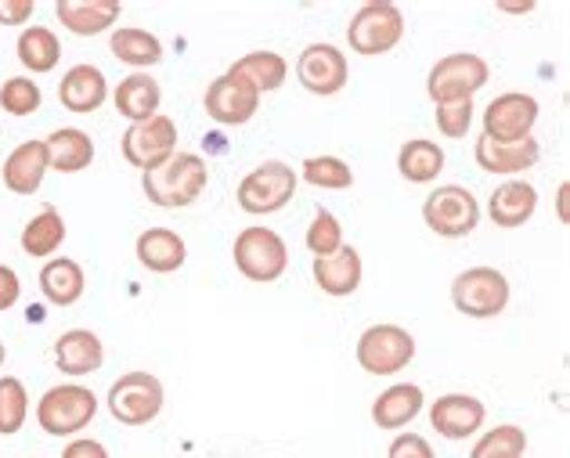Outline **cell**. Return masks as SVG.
<instances>
[{
  "label": "cell",
  "mask_w": 570,
  "mask_h": 458,
  "mask_svg": "<svg viewBox=\"0 0 570 458\" xmlns=\"http://www.w3.org/2000/svg\"><path fill=\"white\" fill-rule=\"evenodd\" d=\"M235 271L253 286H272L289 271V246L275 228H243L232 246Z\"/></svg>",
  "instance_id": "obj_5"
},
{
  "label": "cell",
  "mask_w": 570,
  "mask_h": 458,
  "mask_svg": "<svg viewBox=\"0 0 570 458\" xmlns=\"http://www.w3.org/2000/svg\"><path fill=\"white\" fill-rule=\"evenodd\" d=\"M523 455H528V434L513 422L484 430L470 448V458H523Z\"/></svg>",
  "instance_id": "obj_34"
},
{
  "label": "cell",
  "mask_w": 570,
  "mask_h": 458,
  "mask_svg": "<svg viewBox=\"0 0 570 458\" xmlns=\"http://www.w3.org/2000/svg\"><path fill=\"white\" fill-rule=\"evenodd\" d=\"M404 40V11L394 0H368L347 22V43L354 54L380 58Z\"/></svg>",
  "instance_id": "obj_8"
},
{
  "label": "cell",
  "mask_w": 570,
  "mask_h": 458,
  "mask_svg": "<svg viewBox=\"0 0 570 458\" xmlns=\"http://www.w3.org/2000/svg\"><path fill=\"white\" fill-rule=\"evenodd\" d=\"M423 225L438 239H466L480 225V202L462 185H438L423 199Z\"/></svg>",
  "instance_id": "obj_11"
},
{
  "label": "cell",
  "mask_w": 570,
  "mask_h": 458,
  "mask_svg": "<svg viewBox=\"0 0 570 458\" xmlns=\"http://www.w3.org/2000/svg\"><path fill=\"white\" fill-rule=\"evenodd\" d=\"M473 159L476 167L484 173H494V177H523L528 170L538 167V159H542V145L534 138L528 141H517V145H491L484 138H476L473 145Z\"/></svg>",
  "instance_id": "obj_22"
},
{
  "label": "cell",
  "mask_w": 570,
  "mask_h": 458,
  "mask_svg": "<svg viewBox=\"0 0 570 458\" xmlns=\"http://www.w3.org/2000/svg\"><path fill=\"white\" fill-rule=\"evenodd\" d=\"M209 185V167L195 152H174L163 167L141 173L145 199L159 210H188Z\"/></svg>",
  "instance_id": "obj_1"
},
{
  "label": "cell",
  "mask_w": 570,
  "mask_h": 458,
  "mask_svg": "<svg viewBox=\"0 0 570 458\" xmlns=\"http://www.w3.org/2000/svg\"><path fill=\"white\" fill-rule=\"evenodd\" d=\"M354 358L362 365V372L368 376H397L415 361V336L394 321L368 325V329L357 336Z\"/></svg>",
  "instance_id": "obj_9"
},
{
  "label": "cell",
  "mask_w": 570,
  "mask_h": 458,
  "mask_svg": "<svg viewBox=\"0 0 570 458\" xmlns=\"http://www.w3.org/2000/svg\"><path fill=\"white\" fill-rule=\"evenodd\" d=\"M66 217L55 210V206H43L37 217L26 220V228L19 235V246L26 257H37V260H51L58 249L66 246Z\"/></svg>",
  "instance_id": "obj_30"
},
{
  "label": "cell",
  "mask_w": 570,
  "mask_h": 458,
  "mask_svg": "<svg viewBox=\"0 0 570 458\" xmlns=\"http://www.w3.org/2000/svg\"><path fill=\"white\" fill-rule=\"evenodd\" d=\"M22 300V278L14 268L8 263H0V315H8V310Z\"/></svg>",
  "instance_id": "obj_40"
},
{
  "label": "cell",
  "mask_w": 570,
  "mask_h": 458,
  "mask_svg": "<svg viewBox=\"0 0 570 458\" xmlns=\"http://www.w3.org/2000/svg\"><path fill=\"white\" fill-rule=\"evenodd\" d=\"M538 210V188L523 177H509L499 188L491 191L488 199V217L494 228H505V231H517L523 228Z\"/></svg>",
  "instance_id": "obj_21"
},
{
  "label": "cell",
  "mask_w": 570,
  "mask_h": 458,
  "mask_svg": "<svg viewBox=\"0 0 570 458\" xmlns=\"http://www.w3.org/2000/svg\"><path fill=\"white\" fill-rule=\"evenodd\" d=\"M33 416L48 437H80L98 416V394L83 382H58L40 394Z\"/></svg>",
  "instance_id": "obj_2"
},
{
  "label": "cell",
  "mask_w": 570,
  "mask_h": 458,
  "mask_svg": "<svg viewBox=\"0 0 570 458\" xmlns=\"http://www.w3.org/2000/svg\"><path fill=\"white\" fill-rule=\"evenodd\" d=\"M261 94L253 91L246 80H238L235 72H220V77L206 87L203 109L220 127H246L253 116L261 112Z\"/></svg>",
  "instance_id": "obj_14"
},
{
  "label": "cell",
  "mask_w": 570,
  "mask_h": 458,
  "mask_svg": "<svg viewBox=\"0 0 570 458\" xmlns=\"http://www.w3.org/2000/svg\"><path fill=\"white\" fill-rule=\"evenodd\" d=\"M299 188V173L282 159H264L261 167H253L235 188L238 210L249 217H272L293 202Z\"/></svg>",
  "instance_id": "obj_3"
},
{
  "label": "cell",
  "mask_w": 570,
  "mask_h": 458,
  "mask_svg": "<svg viewBox=\"0 0 570 458\" xmlns=\"http://www.w3.org/2000/svg\"><path fill=\"white\" fill-rule=\"evenodd\" d=\"M48 162L55 173H80L95 162V141L80 127H58L48 138Z\"/></svg>",
  "instance_id": "obj_29"
},
{
  "label": "cell",
  "mask_w": 570,
  "mask_h": 458,
  "mask_svg": "<svg viewBox=\"0 0 570 458\" xmlns=\"http://www.w3.org/2000/svg\"><path fill=\"white\" fill-rule=\"evenodd\" d=\"M37 4L33 0H0V26H29Z\"/></svg>",
  "instance_id": "obj_41"
},
{
  "label": "cell",
  "mask_w": 570,
  "mask_h": 458,
  "mask_svg": "<svg viewBox=\"0 0 570 458\" xmlns=\"http://www.w3.org/2000/svg\"><path fill=\"white\" fill-rule=\"evenodd\" d=\"M299 181H307L311 188L322 191H347L354 188V170L347 159L340 156H307L299 162Z\"/></svg>",
  "instance_id": "obj_33"
},
{
  "label": "cell",
  "mask_w": 570,
  "mask_h": 458,
  "mask_svg": "<svg viewBox=\"0 0 570 458\" xmlns=\"http://www.w3.org/2000/svg\"><path fill=\"white\" fill-rule=\"evenodd\" d=\"M509 300H513V286L491 263H476V268H466L452 278V307L466 318H499L505 315Z\"/></svg>",
  "instance_id": "obj_7"
},
{
  "label": "cell",
  "mask_w": 570,
  "mask_h": 458,
  "mask_svg": "<svg viewBox=\"0 0 570 458\" xmlns=\"http://www.w3.org/2000/svg\"><path fill=\"white\" fill-rule=\"evenodd\" d=\"M62 458H112V455L95 437H72L69 445L62 448Z\"/></svg>",
  "instance_id": "obj_42"
},
{
  "label": "cell",
  "mask_w": 570,
  "mask_h": 458,
  "mask_svg": "<svg viewBox=\"0 0 570 458\" xmlns=\"http://www.w3.org/2000/svg\"><path fill=\"white\" fill-rule=\"evenodd\" d=\"M4 361H8V347H4V339H0V368H4Z\"/></svg>",
  "instance_id": "obj_45"
},
{
  "label": "cell",
  "mask_w": 570,
  "mask_h": 458,
  "mask_svg": "<svg viewBox=\"0 0 570 458\" xmlns=\"http://www.w3.org/2000/svg\"><path fill=\"white\" fill-rule=\"evenodd\" d=\"M29 419V390L19 376H0V437H14Z\"/></svg>",
  "instance_id": "obj_35"
},
{
  "label": "cell",
  "mask_w": 570,
  "mask_h": 458,
  "mask_svg": "<svg viewBox=\"0 0 570 458\" xmlns=\"http://www.w3.org/2000/svg\"><path fill=\"white\" fill-rule=\"evenodd\" d=\"M473 116L476 106L473 101H452V106H433V123H438V135L448 141L466 138L473 130Z\"/></svg>",
  "instance_id": "obj_38"
},
{
  "label": "cell",
  "mask_w": 570,
  "mask_h": 458,
  "mask_svg": "<svg viewBox=\"0 0 570 458\" xmlns=\"http://www.w3.org/2000/svg\"><path fill=\"white\" fill-rule=\"evenodd\" d=\"M228 72H235L238 80H246L253 91L264 98V94H275L278 87L289 80V62H285L278 51H249L243 58H235Z\"/></svg>",
  "instance_id": "obj_31"
},
{
  "label": "cell",
  "mask_w": 570,
  "mask_h": 458,
  "mask_svg": "<svg viewBox=\"0 0 570 458\" xmlns=\"http://www.w3.org/2000/svg\"><path fill=\"white\" fill-rule=\"evenodd\" d=\"M51 173L48 162V145L43 141H22L19 149H11V156L4 159V170H0V181L11 191V196H37L43 188V177Z\"/></svg>",
  "instance_id": "obj_19"
},
{
  "label": "cell",
  "mask_w": 570,
  "mask_h": 458,
  "mask_svg": "<svg viewBox=\"0 0 570 458\" xmlns=\"http://www.w3.org/2000/svg\"><path fill=\"white\" fill-rule=\"evenodd\" d=\"M444 170V149L430 138H412L397 149V173L409 185H433Z\"/></svg>",
  "instance_id": "obj_32"
},
{
  "label": "cell",
  "mask_w": 570,
  "mask_h": 458,
  "mask_svg": "<svg viewBox=\"0 0 570 458\" xmlns=\"http://www.w3.org/2000/svg\"><path fill=\"white\" fill-rule=\"evenodd\" d=\"M296 80L314 98H336L351 83V62L336 43H307L296 58Z\"/></svg>",
  "instance_id": "obj_13"
},
{
  "label": "cell",
  "mask_w": 570,
  "mask_h": 458,
  "mask_svg": "<svg viewBox=\"0 0 570 458\" xmlns=\"http://www.w3.org/2000/svg\"><path fill=\"white\" fill-rule=\"evenodd\" d=\"M55 14L72 37H101L119 26L124 4L119 0H58Z\"/></svg>",
  "instance_id": "obj_17"
},
{
  "label": "cell",
  "mask_w": 570,
  "mask_h": 458,
  "mask_svg": "<svg viewBox=\"0 0 570 458\" xmlns=\"http://www.w3.org/2000/svg\"><path fill=\"white\" fill-rule=\"evenodd\" d=\"M112 106L127 123H145V120H153V116H159L163 87L153 72H130V77H124L116 83Z\"/></svg>",
  "instance_id": "obj_25"
},
{
  "label": "cell",
  "mask_w": 570,
  "mask_h": 458,
  "mask_svg": "<svg viewBox=\"0 0 570 458\" xmlns=\"http://www.w3.org/2000/svg\"><path fill=\"white\" fill-rule=\"evenodd\" d=\"M14 54L29 77H48L62 62V40L48 26H26L14 40Z\"/></svg>",
  "instance_id": "obj_28"
},
{
  "label": "cell",
  "mask_w": 570,
  "mask_h": 458,
  "mask_svg": "<svg viewBox=\"0 0 570 458\" xmlns=\"http://www.w3.org/2000/svg\"><path fill=\"white\" fill-rule=\"evenodd\" d=\"M311 275H314V286H318L325 297L343 300V297H354V292L362 289L365 260L354 246H343L333 257L311 260Z\"/></svg>",
  "instance_id": "obj_18"
},
{
  "label": "cell",
  "mask_w": 570,
  "mask_h": 458,
  "mask_svg": "<svg viewBox=\"0 0 570 458\" xmlns=\"http://www.w3.org/2000/svg\"><path fill=\"white\" fill-rule=\"evenodd\" d=\"M37 282H40L43 300H48L51 307H72V303H80L83 292H87V275L72 257L43 260Z\"/></svg>",
  "instance_id": "obj_26"
},
{
  "label": "cell",
  "mask_w": 570,
  "mask_h": 458,
  "mask_svg": "<svg viewBox=\"0 0 570 458\" xmlns=\"http://www.w3.org/2000/svg\"><path fill=\"white\" fill-rule=\"evenodd\" d=\"M491 80V66L473 51H452L438 58L426 72V98L433 106H452V101H473Z\"/></svg>",
  "instance_id": "obj_6"
},
{
  "label": "cell",
  "mask_w": 570,
  "mask_h": 458,
  "mask_svg": "<svg viewBox=\"0 0 570 458\" xmlns=\"http://www.w3.org/2000/svg\"><path fill=\"white\" fill-rule=\"evenodd\" d=\"M58 101H62L66 112L77 116H91L98 112L105 101H109V80L98 66H72L62 72V83H58Z\"/></svg>",
  "instance_id": "obj_20"
},
{
  "label": "cell",
  "mask_w": 570,
  "mask_h": 458,
  "mask_svg": "<svg viewBox=\"0 0 570 458\" xmlns=\"http://www.w3.org/2000/svg\"><path fill=\"white\" fill-rule=\"evenodd\" d=\"M163 405H167V387H163V379L153 372H141V368L124 372L109 387V394H105V408H109V416L119 426H130V430L156 422Z\"/></svg>",
  "instance_id": "obj_4"
},
{
  "label": "cell",
  "mask_w": 570,
  "mask_h": 458,
  "mask_svg": "<svg viewBox=\"0 0 570 458\" xmlns=\"http://www.w3.org/2000/svg\"><path fill=\"white\" fill-rule=\"evenodd\" d=\"M557 220L563 228L570 225V181H560L557 188Z\"/></svg>",
  "instance_id": "obj_43"
},
{
  "label": "cell",
  "mask_w": 570,
  "mask_h": 458,
  "mask_svg": "<svg viewBox=\"0 0 570 458\" xmlns=\"http://www.w3.org/2000/svg\"><path fill=\"white\" fill-rule=\"evenodd\" d=\"M119 152H124V159L134 170L141 173L156 170L177 152V123L163 112L145 123H130L127 135L119 138Z\"/></svg>",
  "instance_id": "obj_12"
},
{
  "label": "cell",
  "mask_w": 570,
  "mask_h": 458,
  "mask_svg": "<svg viewBox=\"0 0 570 458\" xmlns=\"http://www.w3.org/2000/svg\"><path fill=\"white\" fill-rule=\"evenodd\" d=\"M423 408H426L423 387H415V382H394V387H386L376 401H372L368 416H372V422L380 426V430L404 434V426L423 416Z\"/></svg>",
  "instance_id": "obj_24"
},
{
  "label": "cell",
  "mask_w": 570,
  "mask_h": 458,
  "mask_svg": "<svg viewBox=\"0 0 570 458\" xmlns=\"http://www.w3.org/2000/svg\"><path fill=\"white\" fill-rule=\"evenodd\" d=\"M534 8H538L534 0H523V4H509V0H502V4H499L502 14H531Z\"/></svg>",
  "instance_id": "obj_44"
},
{
  "label": "cell",
  "mask_w": 570,
  "mask_h": 458,
  "mask_svg": "<svg viewBox=\"0 0 570 458\" xmlns=\"http://www.w3.org/2000/svg\"><path fill=\"white\" fill-rule=\"evenodd\" d=\"M488 408L473 394H441L430 405V426L444 440H470L484 430Z\"/></svg>",
  "instance_id": "obj_15"
},
{
  "label": "cell",
  "mask_w": 570,
  "mask_h": 458,
  "mask_svg": "<svg viewBox=\"0 0 570 458\" xmlns=\"http://www.w3.org/2000/svg\"><path fill=\"white\" fill-rule=\"evenodd\" d=\"M134 257L145 271L153 275H174L185 268L188 260V246L174 228H145L138 239H134Z\"/></svg>",
  "instance_id": "obj_23"
},
{
  "label": "cell",
  "mask_w": 570,
  "mask_h": 458,
  "mask_svg": "<svg viewBox=\"0 0 570 458\" xmlns=\"http://www.w3.org/2000/svg\"><path fill=\"white\" fill-rule=\"evenodd\" d=\"M51 358H55L58 372L77 382L83 376L98 372V368L105 365V344H101V336L91 329H69L51 344Z\"/></svg>",
  "instance_id": "obj_16"
},
{
  "label": "cell",
  "mask_w": 570,
  "mask_h": 458,
  "mask_svg": "<svg viewBox=\"0 0 570 458\" xmlns=\"http://www.w3.org/2000/svg\"><path fill=\"white\" fill-rule=\"evenodd\" d=\"M386 458H438V455H433V445L423 434L409 430V434H397L394 440H390Z\"/></svg>",
  "instance_id": "obj_39"
},
{
  "label": "cell",
  "mask_w": 570,
  "mask_h": 458,
  "mask_svg": "<svg viewBox=\"0 0 570 458\" xmlns=\"http://www.w3.org/2000/svg\"><path fill=\"white\" fill-rule=\"evenodd\" d=\"M304 246H307L311 260L340 253V249L347 246V242H343V225H340V217H336L333 210H314L311 225H307V235H304Z\"/></svg>",
  "instance_id": "obj_36"
},
{
  "label": "cell",
  "mask_w": 570,
  "mask_h": 458,
  "mask_svg": "<svg viewBox=\"0 0 570 458\" xmlns=\"http://www.w3.org/2000/svg\"><path fill=\"white\" fill-rule=\"evenodd\" d=\"M109 51L116 62L130 66L134 72H148L159 66L167 51H163V40L156 33H148L141 26H116L109 33Z\"/></svg>",
  "instance_id": "obj_27"
},
{
  "label": "cell",
  "mask_w": 570,
  "mask_h": 458,
  "mask_svg": "<svg viewBox=\"0 0 570 458\" xmlns=\"http://www.w3.org/2000/svg\"><path fill=\"white\" fill-rule=\"evenodd\" d=\"M40 101H43V91L33 77H11L0 83V109L8 116H33L40 112Z\"/></svg>",
  "instance_id": "obj_37"
},
{
  "label": "cell",
  "mask_w": 570,
  "mask_h": 458,
  "mask_svg": "<svg viewBox=\"0 0 570 458\" xmlns=\"http://www.w3.org/2000/svg\"><path fill=\"white\" fill-rule=\"evenodd\" d=\"M542 116L534 94L523 91H505L488 101V109L480 112V138L491 145H517L534 138V123Z\"/></svg>",
  "instance_id": "obj_10"
}]
</instances>
